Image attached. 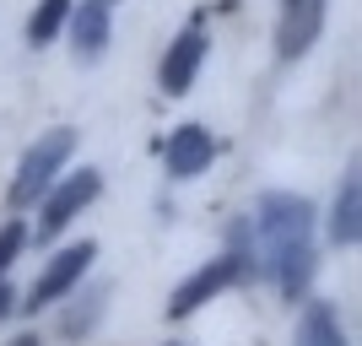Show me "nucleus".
<instances>
[{
    "label": "nucleus",
    "mask_w": 362,
    "mask_h": 346,
    "mask_svg": "<svg viewBox=\"0 0 362 346\" xmlns=\"http://www.w3.org/2000/svg\"><path fill=\"white\" fill-rule=\"evenodd\" d=\"M314 211L303 195H265L259 200V238L271 249V260L281 265V287L298 298L308 276H314V243H308Z\"/></svg>",
    "instance_id": "nucleus-1"
},
{
    "label": "nucleus",
    "mask_w": 362,
    "mask_h": 346,
    "mask_svg": "<svg viewBox=\"0 0 362 346\" xmlns=\"http://www.w3.org/2000/svg\"><path fill=\"white\" fill-rule=\"evenodd\" d=\"M71 146H76V136L71 130H49L38 146L22 157V168H16V184H11V206H33V200L44 195L49 184H54V168L71 157Z\"/></svg>",
    "instance_id": "nucleus-2"
},
{
    "label": "nucleus",
    "mask_w": 362,
    "mask_h": 346,
    "mask_svg": "<svg viewBox=\"0 0 362 346\" xmlns=\"http://www.w3.org/2000/svg\"><path fill=\"white\" fill-rule=\"evenodd\" d=\"M233 282H238V255H222V260H211L206 271H195L189 282L179 287V292H173V303H168V314H173V319L195 314L200 303H211L216 292H222V287H233Z\"/></svg>",
    "instance_id": "nucleus-3"
},
{
    "label": "nucleus",
    "mask_w": 362,
    "mask_h": 346,
    "mask_svg": "<svg viewBox=\"0 0 362 346\" xmlns=\"http://www.w3.org/2000/svg\"><path fill=\"white\" fill-rule=\"evenodd\" d=\"M325 28V0H287V11H281V33H276V44H281V60H298L308 54Z\"/></svg>",
    "instance_id": "nucleus-4"
},
{
    "label": "nucleus",
    "mask_w": 362,
    "mask_h": 346,
    "mask_svg": "<svg viewBox=\"0 0 362 346\" xmlns=\"http://www.w3.org/2000/svg\"><path fill=\"white\" fill-rule=\"evenodd\" d=\"M87 200H98V173L92 168H81L76 179H65L54 195H49V206H44V222H38V238H54L65 222H71L76 211L87 206Z\"/></svg>",
    "instance_id": "nucleus-5"
},
{
    "label": "nucleus",
    "mask_w": 362,
    "mask_h": 346,
    "mask_svg": "<svg viewBox=\"0 0 362 346\" xmlns=\"http://www.w3.org/2000/svg\"><path fill=\"white\" fill-rule=\"evenodd\" d=\"M92 255H98L92 243H76V249H65V255H54V265H49V271L38 276V282H33V308H38V303L65 298V292H71V287L81 282V271L92 265Z\"/></svg>",
    "instance_id": "nucleus-6"
},
{
    "label": "nucleus",
    "mask_w": 362,
    "mask_h": 346,
    "mask_svg": "<svg viewBox=\"0 0 362 346\" xmlns=\"http://www.w3.org/2000/svg\"><path fill=\"white\" fill-rule=\"evenodd\" d=\"M200 54H206V38H200V28H189L179 44L168 49V60H163V92H168V98L189 92V81H195V71H200Z\"/></svg>",
    "instance_id": "nucleus-7"
},
{
    "label": "nucleus",
    "mask_w": 362,
    "mask_h": 346,
    "mask_svg": "<svg viewBox=\"0 0 362 346\" xmlns=\"http://www.w3.org/2000/svg\"><path fill=\"white\" fill-rule=\"evenodd\" d=\"M211 136L200 130V125H179L173 130V141H168V168L179 173V179H189V173H200V168L211 163Z\"/></svg>",
    "instance_id": "nucleus-8"
},
{
    "label": "nucleus",
    "mask_w": 362,
    "mask_h": 346,
    "mask_svg": "<svg viewBox=\"0 0 362 346\" xmlns=\"http://www.w3.org/2000/svg\"><path fill=\"white\" fill-rule=\"evenodd\" d=\"M76 54L81 60H98L108 44V6H98V0H81V11H76Z\"/></svg>",
    "instance_id": "nucleus-9"
},
{
    "label": "nucleus",
    "mask_w": 362,
    "mask_h": 346,
    "mask_svg": "<svg viewBox=\"0 0 362 346\" xmlns=\"http://www.w3.org/2000/svg\"><path fill=\"white\" fill-rule=\"evenodd\" d=\"M357 211H362V184L346 179V190H341V200H335V222H330L335 243H357Z\"/></svg>",
    "instance_id": "nucleus-10"
},
{
    "label": "nucleus",
    "mask_w": 362,
    "mask_h": 346,
    "mask_svg": "<svg viewBox=\"0 0 362 346\" xmlns=\"http://www.w3.org/2000/svg\"><path fill=\"white\" fill-rule=\"evenodd\" d=\"M298 346H346V335H341L330 308H308V319H303V330H298Z\"/></svg>",
    "instance_id": "nucleus-11"
},
{
    "label": "nucleus",
    "mask_w": 362,
    "mask_h": 346,
    "mask_svg": "<svg viewBox=\"0 0 362 346\" xmlns=\"http://www.w3.org/2000/svg\"><path fill=\"white\" fill-rule=\"evenodd\" d=\"M65 11H71V0H44V6L33 11V22H28V44H49V38L60 33Z\"/></svg>",
    "instance_id": "nucleus-12"
},
{
    "label": "nucleus",
    "mask_w": 362,
    "mask_h": 346,
    "mask_svg": "<svg viewBox=\"0 0 362 346\" xmlns=\"http://www.w3.org/2000/svg\"><path fill=\"white\" fill-rule=\"evenodd\" d=\"M16 249H22V227H0V276H6V265L16 260Z\"/></svg>",
    "instance_id": "nucleus-13"
},
{
    "label": "nucleus",
    "mask_w": 362,
    "mask_h": 346,
    "mask_svg": "<svg viewBox=\"0 0 362 346\" xmlns=\"http://www.w3.org/2000/svg\"><path fill=\"white\" fill-rule=\"evenodd\" d=\"M11 314V292H6V287H0V319Z\"/></svg>",
    "instance_id": "nucleus-14"
},
{
    "label": "nucleus",
    "mask_w": 362,
    "mask_h": 346,
    "mask_svg": "<svg viewBox=\"0 0 362 346\" xmlns=\"http://www.w3.org/2000/svg\"><path fill=\"white\" fill-rule=\"evenodd\" d=\"M11 346H38V341H33V335H22V341H11Z\"/></svg>",
    "instance_id": "nucleus-15"
},
{
    "label": "nucleus",
    "mask_w": 362,
    "mask_h": 346,
    "mask_svg": "<svg viewBox=\"0 0 362 346\" xmlns=\"http://www.w3.org/2000/svg\"><path fill=\"white\" fill-rule=\"evenodd\" d=\"M98 6H114V0H98Z\"/></svg>",
    "instance_id": "nucleus-16"
}]
</instances>
